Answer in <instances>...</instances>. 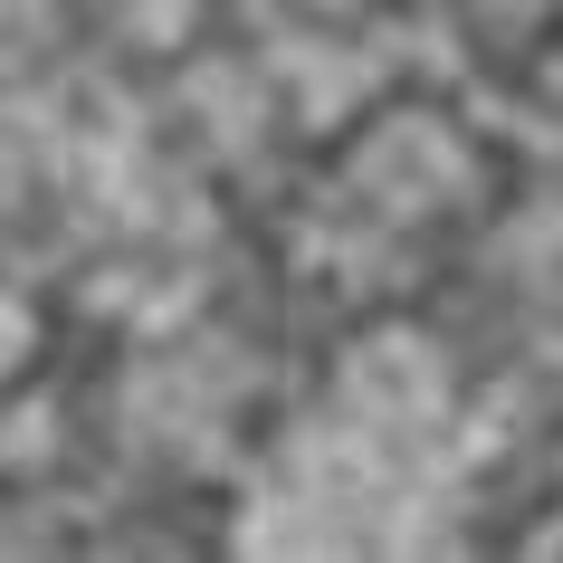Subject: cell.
Instances as JSON below:
<instances>
[{"mask_svg": "<svg viewBox=\"0 0 563 563\" xmlns=\"http://www.w3.org/2000/svg\"><path fill=\"white\" fill-rule=\"evenodd\" d=\"M363 191H373L383 210H430V201H449V191H459V144H449L440 124L401 115L391 134L363 144Z\"/></svg>", "mask_w": 563, "mask_h": 563, "instance_id": "cell-1", "label": "cell"}, {"mask_svg": "<svg viewBox=\"0 0 563 563\" xmlns=\"http://www.w3.org/2000/svg\"><path fill=\"white\" fill-rule=\"evenodd\" d=\"M344 391H354L373 420H430L440 411V354L420 334H373L354 363H344Z\"/></svg>", "mask_w": 563, "mask_h": 563, "instance_id": "cell-2", "label": "cell"}, {"mask_svg": "<svg viewBox=\"0 0 563 563\" xmlns=\"http://www.w3.org/2000/svg\"><path fill=\"white\" fill-rule=\"evenodd\" d=\"M20 354H30V306H20V297H0V373H10Z\"/></svg>", "mask_w": 563, "mask_h": 563, "instance_id": "cell-3", "label": "cell"}]
</instances>
